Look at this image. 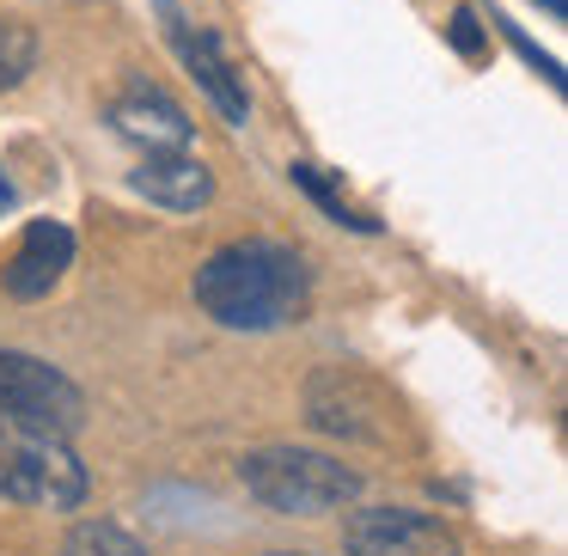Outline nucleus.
<instances>
[{
    "label": "nucleus",
    "mask_w": 568,
    "mask_h": 556,
    "mask_svg": "<svg viewBox=\"0 0 568 556\" xmlns=\"http://www.w3.org/2000/svg\"><path fill=\"white\" fill-rule=\"evenodd\" d=\"M129 190L160 202V209H172V214H196V209H209V196H214V172L190 148L184 153H148V160L129 172Z\"/></svg>",
    "instance_id": "10"
},
{
    "label": "nucleus",
    "mask_w": 568,
    "mask_h": 556,
    "mask_svg": "<svg viewBox=\"0 0 568 556\" xmlns=\"http://www.w3.org/2000/svg\"><path fill=\"white\" fill-rule=\"evenodd\" d=\"M31 68H38V31L26 19H0V92L26 87Z\"/></svg>",
    "instance_id": "13"
},
{
    "label": "nucleus",
    "mask_w": 568,
    "mask_h": 556,
    "mask_svg": "<svg viewBox=\"0 0 568 556\" xmlns=\"http://www.w3.org/2000/svg\"><path fill=\"white\" fill-rule=\"evenodd\" d=\"M92 477L74 458L68 434H50L38 422H19L0 410V502L43 507V514H74L87 502Z\"/></svg>",
    "instance_id": "3"
},
{
    "label": "nucleus",
    "mask_w": 568,
    "mask_h": 556,
    "mask_svg": "<svg viewBox=\"0 0 568 556\" xmlns=\"http://www.w3.org/2000/svg\"><path fill=\"white\" fill-rule=\"evenodd\" d=\"M13 202H19V190H13V178L0 172V214H13Z\"/></svg>",
    "instance_id": "15"
},
{
    "label": "nucleus",
    "mask_w": 568,
    "mask_h": 556,
    "mask_svg": "<svg viewBox=\"0 0 568 556\" xmlns=\"http://www.w3.org/2000/svg\"><path fill=\"white\" fill-rule=\"evenodd\" d=\"M343 550L348 556H465L458 532L440 514H416V507H361V514H348Z\"/></svg>",
    "instance_id": "6"
},
{
    "label": "nucleus",
    "mask_w": 568,
    "mask_h": 556,
    "mask_svg": "<svg viewBox=\"0 0 568 556\" xmlns=\"http://www.w3.org/2000/svg\"><path fill=\"white\" fill-rule=\"evenodd\" d=\"M287 178H294V184H300V190H306V196H312V202H318V209H324V214H331V221H336V226H348V233H379V221H367V214H361V209H348V202H343V190H336V184H331V178H324V172H318V165H306V160H294V165H287Z\"/></svg>",
    "instance_id": "11"
},
{
    "label": "nucleus",
    "mask_w": 568,
    "mask_h": 556,
    "mask_svg": "<svg viewBox=\"0 0 568 556\" xmlns=\"http://www.w3.org/2000/svg\"><path fill=\"white\" fill-rule=\"evenodd\" d=\"M68 263H74V233H68L62 221H31L0 282H7L13 300H43L68 275Z\"/></svg>",
    "instance_id": "9"
},
{
    "label": "nucleus",
    "mask_w": 568,
    "mask_h": 556,
    "mask_svg": "<svg viewBox=\"0 0 568 556\" xmlns=\"http://www.w3.org/2000/svg\"><path fill=\"white\" fill-rule=\"evenodd\" d=\"M62 556H148V550H141V538L129 526H116V519H80V526L68 532Z\"/></svg>",
    "instance_id": "12"
},
{
    "label": "nucleus",
    "mask_w": 568,
    "mask_h": 556,
    "mask_svg": "<svg viewBox=\"0 0 568 556\" xmlns=\"http://www.w3.org/2000/svg\"><path fill=\"white\" fill-rule=\"evenodd\" d=\"M160 13L172 19V43H178V55H184V68L196 74V87L214 99V111H221L233 129H245V123H251V99H245V87H239V74L226 68L221 43H214L209 31H190L184 19H178L172 0H160Z\"/></svg>",
    "instance_id": "8"
},
{
    "label": "nucleus",
    "mask_w": 568,
    "mask_h": 556,
    "mask_svg": "<svg viewBox=\"0 0 568 556\" xmlns=\"http://www.w3.org/2000/svg\"><path fill=\"white\" fill-rule=\"evenodd\" d=\"M306 422L336 441H361V446H392L397 434V404L379 380L355 367H318L306 380Z\"/></svg>",
    "instance_id": "4"
},
{
    "label": "nucleus",
    "mask_w": 568,
    "mask_h": 556,
    "mask_svg": "<svg viewBox=\"0 0 568 556\" xmlns=\"http://www.w3.org/2000/svg\"><path fill=\"white\" fill-rule=\"evenodd\" d=\"M312 300V270L282 239H239L196 270V306L226 331H282Z\"/></svg>",
    "instance_id": "1"
},
{
    "label": "nucleus",
    "mask_w": 568,
    "mask_h": 556,
    "mask_svg": "<svg viewBox=\"0 0 568 556\" xmlns=\"http://www.w3.org/2000/svg\"><path fill=\"white\" fill-rule=\"evenodd\" d=\"M544 13H550V19H562V13H568V0H544Z\"/></svg>",
    "instance_id": "16"
},
{
    "label": "nucleus",
    "mask_w": 568,
    "mask_h": 556,
    "mask_svg": "<svg viewBox=\"0 0 568 556\" xmlns=\"http://www.w3.org/2000/svg\"><path fill=\"white\" fill-rule=\"evenodd\" d=\"M282 556H306V550H282Z\"/></svg>",
    "instance_id": "17"
},
{
    "label": "nucleus",
    "mask_w": 568,
    "mask_h": 556,
    "mask_svg": "<svg viewBox=\"0 0 568 556\" xmlns=\"http://www.w3.org/2000/svg\"><path fill=\"white\" fill-rule=\"evenodd\" d=\"M446 43H453L465 62H477V55H483V26H477L470 7H453V19H446Z\"/></svg>",
    "instance_id": "14"
},
{
    "label": "nucleus",
    "mask_w": 568,
    "mask_h": 556,
    "mask_svg": "<svg viewBox=\"0 0 568 556\" xmlns=\"http://www.w3.org/2000/svg\"><path fill=\"white\" fill-rule=\"evenodd\" d=\"M111 123H116L123 141H135V148H148V153H184L190 135H196V123L184 117V104H178L165 87H153V80H129L123 99L111 104Z\"/></svg>",
    "instance_id": "7"
},
{
    "label": "nucleus",
    "mask_w": 568,
    "mask_h": 556,
    "mask_svg": "<svg viewBox=\"0 0 568 556\" xmlns=\"http://www.w3.org/2000/svg\"><path fill=\"white\" fill-rule=\"evenodd\" d=\"M239 483L251 502H263L270 514H294V519H318V514H343L361 495V471L343 465L331 453H306V446H257L239 458Z\"/></svg>",
    "instance_id": "2"
},
{
    "label": "nucleus",
    "mask_w": 568,
    "mask_h": 556,
    "mask_svg": "<svg viewBox=\"0 0 568 556\" xmlns=\"http://www.w3.org/2000/svg\"><path fill=\"white\" fill-rule=\"evenodd\" d=\"M0 410L19 422H38L50 434H74L87 422L80 385L62 367H50L38 355H19V348H0Z\"/></svg>",
    "instance_id": "5"
}]
</instances>
